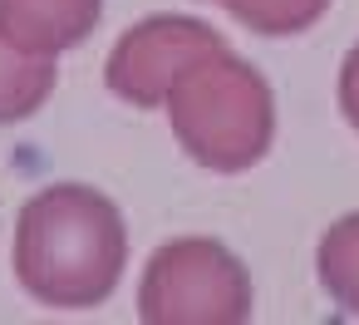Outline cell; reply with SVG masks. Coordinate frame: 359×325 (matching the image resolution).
<instances>
[{
    "label": "cell",
    "instance_id": "obj_1",
    "mask_svg": "<svg viewBox=\"0 0 359 325\" xmlns=\"http://www.w3.org/2000/svg\"><path fill=\"white\" fill-rule=\"evenodd\" d=\"M128 266V227L89 183H50L15 217V276L50 310L104 305Z\"/></svg>",
    "mask_w": 359,
    "mask_h": 325
},
{
    "label": "cell",
    "instance_id": "obj_2",
    "mask_svg": "<svg viewBox=\"0 0 359 325\" xmlns=\"http://www.w3.org/2000/svg\"><path fill=\"white\" fill-rule=\"evenodd\" d=\"M172 138L207 173H246L276 143V99L261 69H251L226 45L187 65L168 89Z\"/></svg>",
    "mask_w": 359,
    "mask_h": 325
},
{
    "label": "cell",
    "instance_id": "obj_3",
    "mask_svg": "<svg viewBox=\"0 0 359 325\" xmlns=\"http://www.w3.org/2000/svg\"><path fill=\"white\" fill-rule=\"evenodd\" d=\"M251 315V276L217 237L163 241L138 281V320L148 325H241Z\"/></svg>",
    "mask_w": 359,
    "mask_h": 325
},
{
    "label": "cell",
    "instance_id": "obj_4",
    "mask_svg": "<svg viewBox=\"0 0 359 325\" xmlns=\"http://www.w3.org/2000/svg\"><path fill=\"white\" fill-rule=\"evenodd\" d=\"M222 45H226L222 30H212L207 20H192V15H148L133 30H123L118 45L109 50L104 84H109V94H118L133 109H163L168 89L177 84V74L187 65L207 60Z\"/></svg>",
    "mask_w": 359,
    "mask_h": 325
},
{
    "label": "cell",
    "instance_id": "obj_5",
    "mask_svg": "<svg viewBox=\"0 0 359 325\" xmlns=\"http://www.w3.org/2000/svg\"><path fill=\"white\" fill-rule=\"evenodd\" d=\"M104 15V0H0V35L25 55L79 50Z\"/></svg>",
    "mask_w": 359,
    "mask_h": 325
},
{
    "label": "cell",
    "instance_id": "obj_6",
    "mask_svg": "<svg viewBox=\"0 0 359 325\" xmlns=\"http://www.w3.org/2000/svg\"><path fill=\"white\" fill-rule=\"evenodd\" d=\"M55 60L45 55H25L0 35V124H20L30 119L50 94H55Z\"/></svg>",
    "mask_w": 359,
    "mask_h": 325
},
{
    "label": "cell",
    "instance_id": "obj_7",
    "mask_svg": "<svg viewBox=\"0 0 359 325\" xmlns=\"http://www.w3.org/2000/svg\"><path fill=\"white\" fill-rule=\"evenodd\" d=\"M315 271H320V286L330 291V300L344 305L349 315H359V212L339 217L320 237Z\"/></svg>",
    "mask_w": 359,
    "mask_h": 325
},
{
    "label": "cell",
    "instance_id": "obj_8",
    "mask_svg": "<svg viewBox=\"0 0 359 325\" xmlns=\"http://www.w3.org/2000/svg\"><path fill=\"white\" fill-rule=\"evenodd\" d=\"M222 6L236 25H246L251 35H271V40H285V35H300L310 30L325 11L330 0H212Z\"/></svg>",
    "mask_w": 359,
    "mask_h": 325
},
{
    "label": "cell",
    "instance_id": "obj_9",
    "mask_svg": "<svg viewBox=\"0 0 359 325\" xmlns=\"http://www.w3.org/2000/svg\"><path fill=\"white\" fill-rule=\"evenodd\" d=\"M339 114L359 133V45L344 55V69H339Z\"/></svg>",
    "mask_w": 359,
    "mask_h": 325
}]
</instances>
